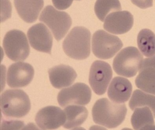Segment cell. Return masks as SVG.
Instances as JSON below:
<instances>
[{
    "label": "cell",
    "instance_id": "cell-3",
    "mask_svg": "<svg viewBox=\"0 0 155 130\" xmlns=\"http://www.w3.org/2000/svg\"><path fill=\"white\" fill-rule=\"evenodd\" d=\"M1 101L2 112L8 117L22 118L31 108L28 96L21 89L6 90L1 95Z\"/></svg>",
    "mask_w": 155,
    "mask_h": 130
},
{
    "label": "cell",
    "instance_id": "cell-18",
    "mask_svg": "<svg viewBox=\"0 0 155 130\" xmlns=\"http://www.w3.org/2000/svg\"><path fill=\"white\" fill-rule=\"evenodd\" d=\"M147 106L138 107L134 110L131 123L135 130H155L154 115Z\"/></svg>",
    "mask_w": 155,
    "mask_h": 130
},
{
    "label": "cell",
    "instance_id": "cell-9",
    "mask_svg": "<svg viewBox=\"0 0 155 130\" xmlns=\"http://www.w3.org/2000/svg\"><path fill=\"white\" fill-rule=\"evenodd\" d=\"M91 91L88 86L77 83L70 87L62 89L58 96L59 104L62 107L71 105H86L90 102Z\"/></svg>",
    "mask_w": 155,
    "mask_h": 130
},
{
    "label": "cell",
    "instance_id": "cell-6",
    "mask_svg": "<svg viewBox=\"0 0 155 130\" xmlns=\"http://www.w3.org/2000/svg\"><path fill=\"white\" fill-rule=\"evenodd\" d=\"M3 46L7 56L15 62L24 61L30 53L27 36L21 30H12L7 32L3 39Z\"/></svg>",
    "mask_w": 155,
    "mask_h": 130
},
{
    "label": "cell",
    "instance_id": "cell-10",
    "mask_svg": "<svg viewBox=\"0 0 155 130\" xmlns=\"http://www.w3.org/2000/svg\"><path fill=\"white\" fill-rule=\"evenodd\" d=\"M34 75L33 67L28 63L19 62L9 67L7 72V84L12 88L23 87L28 85Z\"/></svg>",
    "mask_w": 155,
    "mask_h": 130
},
{
    "label": "cell",
    "instance_id": "cell-12",
    "mask_svg": "<svg viewBox=\"0 0 155 130\" xmlns=\"http://www.w3.org/2000/svg\"><path fill=\"white\" fill-rule=\"evenodd\" d=\"M31 46L40 52L51 54L53 37L48 29L42 23L31 27L27 33Z\"/></svg>",
    "mask_w": 155,
    "mask_h": 130
},
{
    "label": "cell",
    "instance_id": "cell-13",
    "mask_svg": "<svg viewBox=\"0 0 155 130\" xmlns=\"http://www.w3.org/2000/svg\"><path fill=\"white\" fill-rule=\"evenodd\" d=\"M134 19L128 11H118L110 13L105 19L103 27L110 33L121 35L128 32L133 27Z\"/></svg>",
    "mask_w": 155,
    "mask_h": 130
},
{
    "label": "cell",
    "instance_id": "cell-20",
    "mask_svg": "<svg viewBox=\"0 0 155 130\" xmlns=\"http://www.w3.org/2000/svg\"><path fill=\"white\" fill-rule=\"evenodd\" d=\"M138 47L145 56L151 57L155 55V35L147 29L142 30L137 36Z\"/></svg>",
    "mask_w": 155,
    "mask_h": 130
},
{
    "label": "cell",
    "instance_id": "cell-4",
    "mask_svg": "<svg viewBox=\"0 0 155 130\" xmlns=\"http://www.w3.org/2000/svg\"><path fill=\"white\" fill-rule=\"evenodd\" d=\"M143 59V56L137 48L132 46L125 48L114 59L113 69L119 75L133 77L139 71Z\"/></svg>",
    "mask_w": 155,
    "mask_h": 130
},
{
    "label": "cell",
    "instance_id": "cell-5",
    "mask_svg": "<svg viewBox=\"0 0 155 130\" xmlns=\"http://www.w3.org/2000/svg\"><path fill=\"white\" fill-rule=\"evenodd\" d=\"M39 20L49 28L58 41L65 36L72 24L71 18L68 13L59 11L50 5L44 9Z\"/></svg>",
    "mask_w": 155,
    "mask_h": 130
},
{
    "label": "cell",
    "instance_id": "cell-7",
    "mask_svg": "<svg viewBox=\"0 0 155 130\" xmlns=\"http://www.w3.org/2000/svg\"><path fill=\"white\" fill-rule=\"evenodd\" d=\"M123 43L117 36L103 30L96 31L92 36V50L98 58L110 59L123 47Z\"/></svg>",
    "mask_w": 155,
    "mask_h": 130
},
{
    "label": "cell",
    "instance_id": "cell-26",
    "mask_svg": "<svg viewBox=\"0 0 155 130\" xmlns=\"http://www.w3.org/2000/svg\"><path fill=\"white\" fill-rule=\"evenodd\" d=\"M76 1H80V0H76Z\"/></svg>",
    "mask_w": 155,
    "mask_h": 130
},
{
    "label": "cell",
    "instance_id": "cell-19",
    "mask_svg": "<svg viewBox=\"0 0 155 130\" xmlns=\"http://www.w3.org/2000/svg\"><path fill=\"white\" fill-rule=\"evenodd\" d=\"M66 121L63 125L66 129H73L82 125L88 116L86 107L80 106L69 105L64 110Z\"/></svg>",
    "mask_w": 155,
    "mask_h": 130
},
{
    "label": "cell",
    "instance_id": "cell-23",
    "mask_svg": "<svg viewBox=\"0 0 155 130\" xmlns=\"http://www.w3.org/2000/svg\"><path fill=\"white\" fill-rule=\"evenodd\" d=\"M73 0H52L54 7L58 10H64L70 7Z\"/></svg>",
    "mask_w": 155,
    "mask_h": 130
},
{
    "label": "cell",
    "instance_id": "cell-15",
    "mask_svg": "<svg viewBox=\"0 0 155 130\" xmlns=\"http://www.w3.org/2000/svg\"><path fill=\"white\" fill-rule=\"evenodd\" d=\"M48 73L51 85L58 89L71 85L77 77L75 70L71 67L64 65L53 67L49 69Z\"/></svg>",
    "mask_w": 155,
    "mask_h": 130
},
{
    "label": "cell",
    "instance_id": "cell-8",
    "mask_svg": "<svg viewBox=\"0 0 155 130\" xmlns=\"http://www.w3.org/2000/svg\"><path fill=\"white\" fill-rule=\"evenodd\" d=\"M112 78V69L109 64L101 60L93 62L90 70L89 82L95 94H104Z\"/></svg>",
    "mask_w": 155,
    "mask_h": 130
},
{
    "label": "cell",
    "instance_id": "cell-2",
    "mask_svg": "<svg viewBox=\"0 0 155 130\" xmlns=\"http://www.w3.org/2000/svg\"><path fill=\"white\" fill-rule=\"evenodd\" d=\"M91 34L87 29L75 27L63 41L64 52L71 58L77 60L87 58L91 53Z\"/></svg>",
    "mask_w": 155,
    "mask_h": 130
},
{
    "label": "cell",
    "instance_id": "cell-11",
    "mask_svg": "<svg viewBox=\"0 0 155 130\" xmlns=\"http://www.w3.org/2000/svg\"><path fill=\"white\" fill-rule=\"evenodd\" d=\"M66 121L64 111L56 106H48L37 113L35 121L42 130H54L63 125Z\"/></svg>",
    "mask_w": 155,
    "mask_h": 130
},
{
    "label": "cell",
    "instance_id": "cell-24",
    "mask_svg": "<svg viewBox=\"0 0 155 130\" xmlns=\"http://www.w3.org/2000/svg\"><path fill=\"white\" fill-rule=\"evenodd\" d=\"M132 3L138 8L146 9L153 6V0H130Z\"/></svg>",
    "mask_w": 155,
    "mask_h": 130
},
{
    "label": "cell",
    "instance_id": "cell-16",
    "mask_svg": "<svg viewBox=\"0 0 155 130\" xmlns=\"http://www.w3.org/2000/svg\"><path fill=\"white\" fill-rule=\"evenodd\" d=\"M132 91V85L127 79L116 77L113 78L109 87L108 96L113 102L123 103L130 98Z\"/></svg>",
    "mask_w": 155,
    "mask_h": 130
},
{
    "label": "cell",
    "instance_id": "cell-25",
    "mask_svg": "<svg viewBox=\"0 0 155 130\" xmlns=\"http://www.w3.org/2000/svg\"><path fill=\"white\" fill-rule=\"evenodd\" d=\"M24 125V122L21 121H10V122H3L2 124V127H10V129H20L21 127Z\"/></svg>",
    "mask_w": 155,
    "mask_h": 130
},
{
    "label": "cell",
    "instance_id": "cell-14",
    "mask_svg": "<svg viewBox=\"0 0 155 130\" xmlns=\"http://www.w3.org/2000/svg\"><path fill=\"white\" fill-rule=\"evenodd\" d=\"M135 84L142 91L155 95V55L143 60Z\"/></svg>",
    "mask_w": 155,
    "mask_h": 130
},
{
    "label": "cell",
    "instance_id": "cell-21",
    "mask_svg": "<svg viewBox=\"0 0 155 130\" xmlns=\"http://www.w3.org/2000/svg\"><path fill=\"white\" fill-rule=\"evenodd\" d=\"M129 105L132 111L138 107L147 106L152 111L155 118V96L137 89L133 92Z\"/></svg>",
    "mask_w": 155,
    "mask_h": 130
},
{
    "label": "cell",
    "instance_id": "cell-1",
    "mask_svg": "<svg viewBox=\"0 0 155 130\" xmlns=\"http://www.w3.org/2000/svg\"><path fill=\"white\" fill-rule=\"evenodd\" d=\"M127 113L125 104L111 102L106 98L98 100L92 109L94 122L108 128H115L121 124Z\"/></svg>",
    "mask_w": 155,
    "mask_h": 130
},
{
    "label": "cell",
    "instance_id": "cell-17",
    "mask_svg": "<svg viewBox=\"0 0 155 130\" xmlns=\"http://www.w3.org/2000/svg\"><path fill=\"white\" fill-rule=\"evenodd\" d=\"M19 16L25 22H35L44 6L43 0H14Z\"/></svg>",
    "mask_w": 155,
    "mask_h": 130
},
{
    "label": "cell",
    "instance_id": "cell-22",
    "mask_svg": "<svg viewBox=\"0 0 155 130\" xmlns=\"http://www.w3.org/2000/svg\"><path fill=\"white\" fill-rule=\"evenodd\" d=\"M121 5L119 0H97L94 11L98 18L105 21L109 13L121 10Z\"/></svg>",
    "mask_w": 155,
    "mask_h": 130
}]
</instances>
